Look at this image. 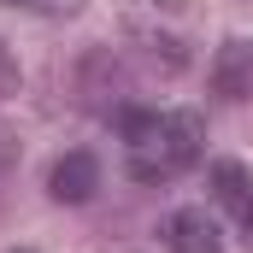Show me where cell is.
I'll return each instance as SVG.
<instances>
[{
	"instance_id": "3",
	"label": "cell",
	"mask_w": 253,
	"mask_h": 253,
	"mask_svg": "<svg viewBox=\"0 0 253 253\" xmlns=\"http://www.w3.org/2000/svg\"><path fill=\"white\" fill-rule=\"evenodd\" d=\"M165 248L171 253H224V242H218V224L200 212V206H177L171 218H165Z\"/></svg>"
},
{
	"instance_id": "2",
	"label": "cell",
	"mask_w": 253,
	"mask_h": 253,
	"mask_svg": "<svg viewBox=\"0 0 253 253\" xmlns=\"http://www.w3.org/2000/svg\"><path fill=\"white\" fill-rule=\"evenodd\" d=\"M212 88L224 100H248L253 94V36H230L212 53Z\"/></svg>"
},
{
	"instance_id": "10",
	"label": "cell",
	"mask_w": 253,
	"mask_h": 253,
	"mask_svg": "<svg viewBox=\"0 0 253 253\" xmlns=\"http://www.w3.org/2000/svg\"><path fill=\"white\" fill-rule=\"evenodd\" d=\"M12 253H30V248H12Z\"/></svg>"
},
{
	"instance_id": "7",
	"label": "cell",
	"mask_w": 253,
	"mask_h": 253,
	"mask_svg": "<svg viewBox=\"0 0 253 253\" xmlns=\"http://www.w3.org/2000/svg\"><path fill=\"white\" fill-rule=\"evenodd\" d=\"M12 165H18V135H12V129H0V177H6Z\"/></svg>"
},
{
	"instance_id": "9",
	"label": "cell",
	"mask_w": 253,
	"mask_h": 253,
	"mask_svg": "<svg viewBox=\"0 0 253 253\" xmlns=\"http://www.w3.org/2000/svg\"><path fill=\"white\" fill-rule=\"evenodd\" d=\"M24 6H42V12H77L83 0H24Z\"/></svg>"
},
{
	"instance_id": "4",
	"label": "cell",
	"mask_w": 253,
	"mask_h": 253,
	"mask_svg": "<svg viewBox=\"0 0 253 253\" xmlns=\"http://www.w3.org/2000/svg\"><path fill=\"white\" fill-rule=\"evenodd\" d=\"M94 189H100V159L94 153H65L59 165H53V177H47V194L65 200V206L94 200Z\"/></svg>"
},
{
	"instance_id": "1",
	"label": "cell",
	"mask_w": 253,
	"mask_h": 253,
	"mask_svg": "<svg viewBox=\"0 0 253 253\" xmlns=\"http://www.w3.org/2000/svg\"><path fill=\"white\" fill-rule=\"evenodd\" d=\"M200 147H206V118L200 112H165L159 129H153V141H141V147H129V177L135 183H171L177 171H189L194 159H200Z\"/></svg>"
},
{
	"instance_id": "8",
	"label": "cell",
	"mask_w": 253,
	"mask_h": 253,
	"mask_svg": "<svg viewBox=\"0 0 253 253\" xmlns=\"http://www.w3.org/2000/svg\"><path fill=\"white\" fill-rule=\"evenodd\" d=\"M236 230H242V242H248V248H253V200H248V206H242V212H236Z\"/></svg>"
},
{
	"instance_id": "6",
	"label": "cell",
	"mask_w": 253,
	"mask_h": 253,
	"mask_svg": "<svg viewBox=\"0 0 253 253\" xmlns=\"http://www.w3.org/2000/svg\"><path fill=\"white\" fill-rule=\"evenodd\" d=\"M18 83H24V71H18V59H12V47L0 42V100L18 94Z\"/></svg>"
},
{
	"instance_id": "5",
	"label": "cell",
	"mask_w": 253,
	"mask_h": 253,
	"mask_svg": "<svg viewBox=\"0 0 253 253\" xmlns=\"http://www.w3.org/2000/svg\"><path fill=\"white\" fill-rule=\"evenodd\" d=\"M212 194H218V206L236 218V212L253 200V177L236 165V159H218V165H212Z\"/></svg>"
}]
</instances>
